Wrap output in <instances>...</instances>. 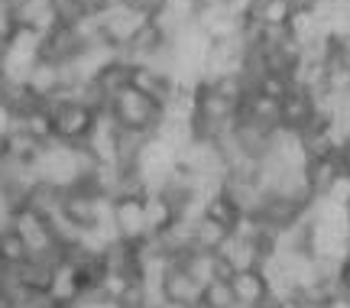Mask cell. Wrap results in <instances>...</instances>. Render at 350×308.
<instances>
[{
    "instance_id": "1",
    "label": "cell",
    "mask_w": 350,
    "mask_h": 308,
    "mask_svg": "<svg viewBox=\"0 0 350 308\" xmlns=\"http://www.w3.org/2000/svg\"><path fill=\"white\" fill-rule=\"evenodd\" d=\"M198 308H237V296H234L230 279H208L201 285Z\"/></svg>"
}]
</instances>
